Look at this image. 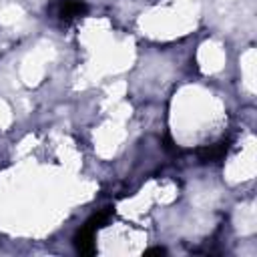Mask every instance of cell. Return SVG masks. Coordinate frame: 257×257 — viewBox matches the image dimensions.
Returning <instances> with one entry per match:
<instances>
[{
  "label": "cell",
  "mask_w": 257,
  "mask_h": 257,
  "mask_svg": "<svg viewBox=\"0 0 257 257\" xmlns=\"http://www.w3.org/2000/svg\"><path fill=\"white\" fill-rule=\"evenodd\" d=\"M88 12V6L82 0H58L56 4V16L62 22H70L74 18H80Z\"/></svg>",
  "instance_id": "cell-1"
},
{
  "label": "cell",
  "mask_w": 257,
  "mask_h": 257,
  "mask_svg": "<svg viewBox=\"0 0 257 257\" xmlns=\"http://www.w3.org/2000/svg\"><path fill=\"white\" fill-rule=\"evenodd\" d=\"M74 247L80 255H92L94 253V229L84 225L74 235Z\"/></svg>",
  "instance_id": "cell-2"
},
{
  "label": "cell",
  "mask_w": 257,
  "mask_h": 257,
  "mask_svg": "<svg viewBox=\"0 0 257 257\" xmlns=\"http://www.w3.org/2000/svg\"><path fill=\"white\" fill-rule=\"evenodd\" d=\"M229 149V143L227 141H221V143H215V145H209V147H203L199 149V161L201 163H213V161H219Z\"/></svg>",
  "instance_id": "cell-3"
},
{
  "label": "cell",
  "mask_w": 257,
  "mask_h": 257,
  "mask_svg": "<svg viewBox=\"0 0 257 257\" xmlns=\"http://www.w3.org/2000/svg\"><path fill=\"white\" fill-rule=\"evenodd\" d=\"M147 253H157V255H165V249H163V247H153V249H147Z\"/></svg>",
  "instance_id": "cell-4"
}]
</instances>
